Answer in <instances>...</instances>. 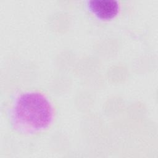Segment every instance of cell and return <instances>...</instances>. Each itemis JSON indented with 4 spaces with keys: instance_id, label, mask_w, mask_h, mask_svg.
I'll return each mask as SVG.
<instances>
[{
    "instance_id": "6da1fadb",
    "label": "cell",
    "mask_w": 158,
    "mask_h": 158,
    "mask_svg": "<svg viewBox=\"0 0 158 158\" xmlns=\"http://www.w3.org/2000/svg\"><path fill=\"white\" fill-rule=\"evenodd\" d=\"M53 117L52 106L43 94L27 92L21 94L14 108V118L20 127L30 131L48 127Z\"/></svg>"
},
{
    "instance_id": "7a4b0ae2",
    "label": "cell",
    "mask_w": 158,
    "mask_h": 158,
    "mask_svg": "<svg viewBox=\"0 0 158 158\" xmlns=\"http://www.w3.org/2000/svg\"><path fill=\"white\" fill-rule=\"evenodd\" d=\"M88 6L97 17L102 20H109L115 17L119 9L118 2L114 0L89 1Z\"/></svg>"
}]
</instances>
